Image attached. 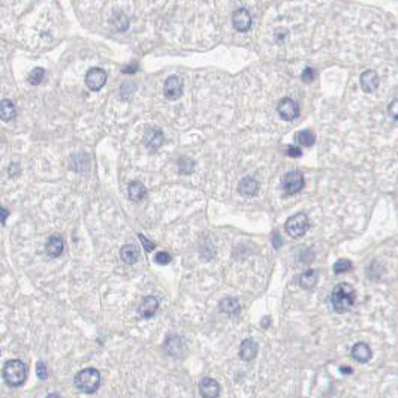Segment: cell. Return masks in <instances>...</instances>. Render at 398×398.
Segmentation results:
<instances>
[{"mask_svg":"<svg viewBox=\"0 0 398 398\" xmlns=\"http://www.w3.org/2000/svg\"><path fill=\"white\" fill-rule=\"evenodd\" d=\"M354 288L348 283H340L334 288L331 294V304L337 313H346L354 307L355 304Z\"/></svg>","mask_w":398,"mask_h":398,"instance_id":"obj_1","label":"cell"},{"mask_svg":"<svg viewBox=\"0 0 398 398\" xmlns=\"http://www.w3.org/2000/svg\"><path fill=\"white\" fill-rule=\"evenodd\" d=\"M26 376H27V368L24 362L20 359H11L3 367V379L8 386L12 388L21 386L26 380Z\"/></svg>","mask_w":398,"mask_h":398,"instance_id":"obj_2","label":"cell"},{"mask_svg":"<svg viewBox=\"0 0 398 398\" xmlns=\"http://www.w3.org/2000/svg\"><path fill=\"white\" fill-rule=\"evenodd\" d=\"M99 385H100V374L94 368H86L75 376V386L84 394L96 392Z\"/></svg>","mask_w":398,"mask_h":398,"instance_id":"obj_3","label":"cell"},{"mask_svg":"<svg viewBox=\"0 0 398 398\" xmlns=\"http://www.w3.org/2000/svg\"><path fill=\"white\" fill-rule=\"evenodd\" d=\"M310 226L309 217L304 214V213H298L295 216H292L291 219H288V221L285 223V229L286 232L292 237V238H300L303 237Z\"/></svg>","mask_w":398,"mask_h":398,"instance_id":"obj_4","label":"cell"},{"mask_svg":"<svg viewBox=\"0 0 398 398\" xmlns=\"http://www.w3.org/2000/svg\"><path fill=\"white\" fill-rule=\"evenodd\" d=\"M281 187L286 195H295L304 187V176L300 171H291L281 180Z\"/></svg>","mask_w":398,"mask_h":398,"instance_id":"obj_5","label":"cell"},{"mask_svg":"<svg viewBox=\"0 0 398 398\" xmlns=\"http://www.w3.org/2000/svg\"><path fill=\"white\" fill-rule=\"evenodd\" d=\"M277 111H278V116L283 120H286V122H291V120H294V119H297L300 116L298 103L294 99H289V97H285V99H281L278 102Z\"/></svg>","mask_w":398,"mask_h":398,"instance_id":"obj_6","label":"cell"},{"mask_svg":"<svg viewBox=\"0 0 398 398\" xmlns=\"http://www.w3.org/2000/svg\"><path fill=\"white\" fill-rule=\"evenodd\" d=\"M106 83V72L100 68H91L86 74V86L91 91H99Z\"/></svg>","mask_w":398,"mask_h":398,"instance_id":"obj_7","label":"cell"},{"mask_svg":"<svg viewBox=\"0 0 398 398\" xmlns=\"http://www.w3.org/2000/svg\"><path fill=\"white\" fill-rule=\"evenodd\" d=\"M163 93H165V97L168 100H177V99H180L181 94H183V81H181V78L177 77V75L169 77L165 81Z\"/></svg>","mask_w":398,"mask_h":398,"instance_id":"obj_8","label":"cell"},{"mask_svg":"<svg viewBox=\"0 0 398 398\" xmlns=\"http://www.w3.org/2000/svg\"><path fill=\"white\" fill-rule=\"evenodd\" d=\"M165 142V136L163 132L159 128H153L148 129L145 135H144V145L150 150V151H156L162 147V144Z\"/></svg>","mask_w":398,"mask_h":398,"instance_id":"obj_9","label":"cell"},{"mask_svg":"<svg viewBox=\"0 0 398 398\" xmlns=\"http://www.w3.org/2000/svg\"><path fill=\"white\" fill-rule=\"evenodd\" d=\"M232 24L238 32H247L252 27V15L247 9H237L232 14Z\"/></svg>","mask_w":398,"mask_h":398,"instance_id":"obj_10","label":"cell"},{"mask_svg":"<svg viewBox=\"0 0 398 398\" xmlns=\"http://www.w3.org/2000/svg\"><path fill=\"white\" fill-rule=\"evenodd\" d=\"M199 392L202 398H217L220 394V386L214 379L205 377L199 383Z\"/></svg>","mask_w":398,"mask_h":398,"instance_id":"obj_11","label":"cell"},{"mask_svg":"<svg viewBox=\"0 0 398 398\" xmlns=\"http://www.w3.org/2000/svg\"><path fill=\"white\" fill-rule=\"evenodd\" d=\"M361 87L365 93H371L379 87V75L374 71H365L361 75Z\"/></svg>","mask_w":398,"mask_h":398,"instance_id":"obj_12","label":"cell"},{"mask_svg":"<svg viewBox=\"0 0 398 398\" xmlns=\"http://www.w3.org/2000/svg\"><path fill=\"white\" fill-rule=\"evenodd\" d=\"M63 249H65V243L62 240V237H57V235H52L48 238L46 241V246H45V250L46 253L51 256V258H57L63 253Z\"/></svg>","mask_w":398,"mask_h":398,"instance_id":"obj_13","label":"cell"},{"mask_svg":"<svg viewBox=\"0 0 398 398\" xmlns=\"http://www.w3.org/2000/svg\"><path fill=\"white\" fill-rule=\"evenodd\" d=\"M258 355V343L252 338H247L240 346V356L243 361H252Z\"/></svg>","mask_w":398,"mask_h":398,"instance_id":"obj_14","label":"cell"},{"mask_svg":"<svg viewBox=\"0 0 398 398\" xmlns=\"http://www.w3.org/2000/svg\"><path fill=\"white\" fill-rule=\"evenodd\" d=\"M157 307H159V301H157L154 297H145V298L141 301L138 311H139V314H141L142 317H147V319H148V317L154 316V313L157 311Z\"/></svg>","mask_w":398,"mask_h":398,"instance_id":"obj_15","label":"cell"},{"mask_svg":"<svg viewBox=\"0 0 398 398\" xmlns=\"http://www.w3.org/2000/svg\"><path fill=\"white\" fill-rule=\"evenodd\" d=\"M259 190V183L252 177L243 178L238 184V192L244 196H255Z\"/></svg>","mask_w":398,"mask_h":398,"instance_id":"obj_16","label":"cell"},{"mask_svg":"<svg viewBox=\"0 0 398 398\" xmlns=\"http://www.w3.org/2000/svg\"><path fill=\"white\" fill-rule=\"evenodd\" d=\"M165 351L171 356H180L184 351V343L178 335H169L165 342Z\"/></svg>","mask_w":398,"mask_h":398,"instance_id":"obj_17","label":"cell"},{"mask_svg":"<svg viewBox=\"0 0 398 398\" xmlns=\"http://www.w3.org/2000/svg\"><path fill=\"white\" fill-rule=\"evenodd\" d=\"M120 258L125 264L132 265L139 259V250L135 244H126L120 250Z\"/></svg>","mask_w":398,"mask_h":398,"instance_id":"obj_18","label":"cell"},{"mask_svg":"<svg viewBox=\"0 0 398 398\" xmlns=\"http://www.w3.org/2000/svg\"><path fill=\"white\" fill-rule=\"evenodd\" d=\"M17 116V109L12 100L9 99H3L0 102V120L2 122H11L14 120Z\"/></svg>","mask_w":398,"mask_h":398,"instance_id":"obj_19","label":"cell"},{"mask_svg":"<svg viewBox=\"0 0 398 398\" xmlns=\"http://www.w3.org/2000/svg\"><path fill=\"white\" fill-rule=\"evenodd\" d=\"M71 168L77 173H84V171H89L90 169V157L87 154H75L71 157V162H69Z\"/></svg>","mask_w":398,"mask_h":398,"instance_id":"obj_20","label":"cell"},{"mask_svg":"<svg viewBox=\"0 0 398 398\" xmlns=\"http://www.w3.org/2000/svg\"><path fill=\"white\" fill-rule=\"evenodd\" d=\"M352 356L358 362H367L371 358V349L365 343H356L352 348Z\"/></svg>","mask_w":398,"mask_h":398,"instance_id":"obj_21","label":"cell"},{"mask_svg":"<svg viewBox=\"0 0 398 398\" xmlns=\"http://www.w3.org/2000/svg\"><path fill=\"white\" fill-rule=\"evenodd\" d=\"M317 278H319V272L314 271V269H309L300 277V285H301L303 289L311 291L317 285Z\"/></svg>","mask_w":398,"mask_h":398,"instance_id":"obj_22","label":"cell"},{"mask_svg":"<svg viewBox=\"0 0 398 398\" xmlns=\"http://www.w3.org/2000/svg\"><path fill=\"white\" fill-rule=\"evenodd\" d=\"M145 193H147L145 186H144L141 181H132V183L129 184V198H131V201H133V202L142 201V199L145 198Z\"/></svg>","mask_w":398,"mask_h":398,"instance_id":"obj_23","label":"cell"},{"mask_svg":"<svg viewBox=\"0 0 398 398\" xmlns=\"http://www.w3.org/2000/svg\"><path fill=\"white\" fill-rule=\"evenodd\" d=\"M240 310H241V306H240L237 298H224V300H221L220 311H223L224 314L235 316V314L240 313Z\"/></svg>","mask_w":398,"mask_h":398,"instance_id":"obj_24","label":"cell"},{"mask_svg":"<svg viewBox=\"0 0 398 398\" xmlns=\"http://www.w3.org/2000/svg\"><path fill=\"white\" fill-rule=\"evenodd\" d=\"M316 138H314V133L311 131H301L295 135V142H298V145H303V147H311L314 144Z\"/></svg>","mask_w":398,"mask_h":398,"instance_id":"obj_25","label":"cell"},{"mask_svg":"<svg viewBox=\"0 0 398 398\" xmlns=\"http://www.w3.org/2000/svg\"><path fill=\"white\" fill-rule=\"evenodd\" d=\"M193 169H195V162H193L190 157L183 156V157L178 159V171H180L181 174H186V176H187V174H192Z\"/></svg>","mask_w":398,"mask_h":398,"instance_id":"obj_26","label":"cell"},{"mask_svg":"<svg viewBox=\"0 0 398 398\" xmlns=\"http://www.w3.org/2000/svg\"><path fill=\"white\" fill-rule=\"evenodd\" d=\"M112 23H114V26H116V29H117L119 32H125V30H128V27H129V18H128L123 12L116 14Z\"/></svg>","mask_w":398,"mask_h":398,"instance_id":"obj_27","label":"cell"},{"mask_svg":"<svg viewBox=\"0 0 398 398\" xmlns=\"http://www.w3.org/2000/svg\"><path fill=\"white\" fill-rule=\"evenodd\" d=\"M45 77V71L42 69V68H35L30 74H29V77H27V81L32 84V86H38V84H41L42 83V80H44Z\"/></svg>","mask_w":398,"mask_h":398,"instance_id":"obj_28","label":"cell"},{"mask_svg":"<svg viewBox=\"0 0 398 398\" xmlns=\"http://www.w3.org/2000/svg\"><path fill=\"white\" fill-rule=\"evenodd\" d=\"M352 269V262L349 259H338L334 265V272L335 274H343Z\"/></svg>","mask_w":398,"mask_h":398,"instance_id":"obj_29","label":"cell"},{"mask_svg":"<svg viewBox=\"0 0 398 398\" xmlns=\"http://www.w3.org/2000/svg\"><path fill=\"white\" fill-rule=\"evenodd\" d=\"M154 262L159 264V265H168L171 262V255L166 253V252H159L156 256H154Z\"/></svg>","mask_w":398,"mask_h":398,"instance_id":"obj_30","label":"cell"},{"mask_svg":"<svg viewBox=\"0 0 398 398\" xmlns=\"http://www.w3.org/2000/svg\"><path fill=\"white\" fill-rule=\"evenodd\" d=\"M36 374H38V377H39L41 380H45V379L48 377V368H46V365H45L42 361H39V362L36 364Z\"/></svg>","mask_w":398,"mask_h":398,"instance_id":"obj_31","label":"cell"},{"mask_svg":"<svg viewBox=\"0 0 398 398\" xmlns=\"http://www.w3.org/2000/svg\"><path fill=\"white\" fill-rule=\"evenodd\" d=\"M8 174H9V177L11 178H17L20 174H21V166H20V163H11L9 165V168H8Z\"/></svg>","mask_w":398,"mask_h":398,"instance_id":"obj_32","label":"cell"},{"mask_svg":"<svg viewBox=\"0 0 398 398\" xmlns=\"http://www.w3.org/2000/svg\"><path fill=\"white\" fill-rule=\"evenodd\" d=\"M314 77H316V74H314V71H313L311 68L304 69V71H303V74H301V80H303L304 83H313Z\"/></svg>","mask_w":398,"mask_h":398,"instance_id":"obj_33","label":"cell"},{"mask_svg":"<svg viewBox=\"0 0 398 398\" xmlns=\"http://www.w3.org/2000/svg\"><path fill=\"white\" fill-rule=\"evenodd\" d=\"M388 112H389V116H391L394 120H398V99H394V100L389 103Z\"/></svg>","mask_w":398,"mask_h":398,"instance_id":"obj_34","label":"cell"},{"mask_svg":"<svg viewBox=\"0 0 398 398\" xmlns=\"http://www.w3.org/2000/svg\"><path fill=\"white\" fill-rule=\"evenodd\" d=\"M286 153H288V156H291V157H300V156L303 154V151H301V148H300L298 145H289L288 150H286Z\"/></svg>","mask_w":398,"mask_h":398,"instance_id":"obj_35","label":"cell"},{"mask_svg":"<svg viewBox=\"0 0 398 398\" xmlns=\"http://www.w3.org/2000/svg\"><path fill=\"white\" fill-rule=\"evenodd\" d=\"M138 238L141 240V243H142V246L145 247V250H147V252H151V250H154V243L148 241V240H147V238H145L142 234H139V235H138Z\"/></svg>","mask_w":398,"mask_h":398,"instance_id":"obj_36","label":"cell"},{"mask_svg":"<svg viewBox=\"0 0 398 398\" xmlns=\"http://www.w3.org/2000/svg\"><path fill=\"white\" fill-rule=\"evenodd\" d=\"M272 244L275 249H278L281 246V237L278 235V232H272Z\"/></svg>","mask_w":398,"mask_h":398,"instance_id":"obj_37","label":"cell"},{"mask_svg":"<svg viewBox=\"0 0 398 398\" xmlns=\"http://www.w3.org/2000/svg\"><path fill=\"white\" fill-rule=\"evenodd\" d=\"M8 216H9V210L3 208V207L0 205V221H2V224H5V223H6Z\"/></svg>","mask_w":398,"mask_h":398,"instance_id":"obj_38","label":"cell"},{"mask_svg":"<svg viewBox=\"0 0 398 398\" xmlns=\"http://www.w3.org/2000/svg\"><path fill=\"white\" fill-rule=\"evenodd\" d=\"M136 71H138V65H136V63H132V65L123 68V72H125V74H135Z\"/></svg>","mask_w":398,"mask_h":398,"instance_id":"obj_39","label":"cell"},{"mask_svg":"<svg viewBox=\"0 0 398 398\" xmlns=\"http://www.w3.org/2000/svg\"><path fill=\"white\" fill-rule=\"evenodd\" d=\"M271 323V319L269 317H264L262 320H261V325H262V328H268V325Z\"/></svg>","mask_w":398,"mask_h":398,"instance_id":"obj_40","label":"cell"},{"mask_svg":"<svg viewBox=\"0 0 398 398\" xmlns=\"http://www.w3.org/2000/svg\"><path fill=\"white\" fill-rule=\"evenodd\" d=\"M340 370H342V373H343V374H351V373L354 371L351 367H340Z\"/></svg>","mask_w":398,"mask_h":398,"instance_id":"obj_41","label":"cell"},{"mask_svg":"<svg viewBox=\"0 0 398 398\" xmlns=\"http://www.w3.org/2000/svg\"><path fill=\"white\" fill-rule=\"evenodd\" d=\"M46 398H62L60 395H57V394H49Z\"/></svg>","mask_w":398,"mask_h":398,"instance_id":"obj_42","label":"cell"}]
</instances>
